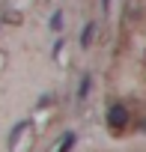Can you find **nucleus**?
<instances>
[{
    "label": "nucleus",
    "instance_id": "nucleus-1",
    "mask_svg": "<svg viewBox=\"0 0 146 152\" xmlns=\"http://www.w3.org/2000/svg\"><path fill=\"white\" fill-rule=\"evenodd\" d=\"M104 122H107L110 134H122V131L128 128V122H131V116H128V107H125L122 102H113V104L107 107V116H104Z\"/></svg>",
    "mask_w": 146,
    "mask_h": 152
},
{
    "label": "nucleus",
    "instance_id": "nucleus-2",
    "mask_svg": "<svg viewBox=\"0 0 146 152\" xmlns=\"http://www.w3.org/2000/svg\"><path fill=\"white\" fill-rule=\"evenodd\" d=\"M75 143H78V134H75V131H63L54 152H72V149H75Z\"/></svg>",
    "mask_w": 146,
    "mask_h": 152
},
{
    "label": "nucleus",
    "instance_id": "nucleus-3",
    "mask_svg": "<svg viewBox=\"0 0 146 152\" xmlns=\"http://www.w3.org/2000/svg\"><path fill=\"white\" fill-rule=\"evenodd\" d=\"M93 42H96V21H87V24H84V30H81V48H84V51H90V48H93Z\"/></svg>",
    "mask_w": 146,
    "mask_h": 152
},
{
    "label": "nucleus",
    "instance_id": "nucleus-4",
    "mask_svg": "<svg viewBox=\"0 0 146 152\" xmlns=\"http://www.w3.org/2000/svg\"><path fill=\"white\" fill-rule=\"evenodd\" d=\"M90 87H93V75L87 72L84 78H81V87H78V102H87L90 99Z\"/></svg>",
    "mask_w": 146,
    "mask_h": 152
},
{
    "label": "nucleus",
    "instance_id": "nucleus-5",
    "mask_svg": "<svg viewBox=\"0 0 146 152\" xmlns=\"http://www.w3.org/2000/svg\"><path fill=\"white\" fill-rule=\"evenodd\" d=\"M3 21H6L9 27H18V24L24 21V15H21L18 9H9V12H3Z\"/></svg>",
    "mask_w": 146,
    "mask_h": 152
},
{
    "label": "nucleus",
    "instance_id": "nucleus-6",
    "mask_svg": "<svg viewBox=\"0 0 146 152\" xmlns=\"http://www.w3.org/2000/svg\"><path fill=\"white\" fill-rule=\"evenodd\" d=\"M51 30H54V33H60V30H63V12H60V9L51 15Z\"/></svg>",
    "mask_w": 146,
    "mask_h": 152
},
{
    "label": "nucleus",
    "instance_id": "nucleus-7",
    "mask_svg": "<svg viewBox=\"0 0 146 152\" xmlns=\"http://www.w3.org/2000/svg\"><path fill=\"white\" fill-rule=\"evenodd\" d=\"M140 131H146V119H143V122H140Z\"/></svg>",
    "mask_w": 146,
    "mask_h": 152
}]
</instances>
